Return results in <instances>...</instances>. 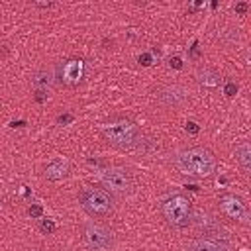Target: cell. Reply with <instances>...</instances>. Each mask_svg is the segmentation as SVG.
Instances as JSON below:
<instances>
[{"label": "cell", "mask_w": 251, "mask_h": 251, "mask_svg": "<svg viewBox=\"0 0 251 251\" xmlns=\"http://www.w3.org/2000/svg\"><path fill=\"white\" fill-rule=\"evenodd\" d=\"M173 163L182 175H190L198 178H206L216 173V155L202 145L180 149L178 153H175Z\"/></svg>", "instance_id": "cell-1"}, {"label": "cell", "mask_w": 251, "mask_h": 251, "mask_svg": "<svg viewBox=\"0 0 251 251\" xmlns=\"http://www.w3.org/2000/svg\"><path fill=\"white\" fill-rule=\"evenodd\" d=\"M104 139L118 149H133L141 141V131L137 124L126 116H112L102 124Z\"/></svg>", "instance_id": "cell-2"}, {"label": "cell", "mask_w": 251, "mask_h": 251, "mask_svg": "<svg viewBox=\"0 0 251 251\" xmlns=\"http://www.w3.org/2000/svg\"><path fill=\"white\" fill-rule=\"evenodd\" d=\"M161 214L171 227H175V229L188 227L192 224V216H194L192 202L184 194H169L161 202Z\"/></svg>", "instance_id": "cell-3"}, {"label": "cell", "mask_w": 251, "mask_h": 251, "mask_svg": "<svg viewBox=\"0 0 251 251\" xmlns=\"http://www.w3.org/2000/svg\"><path fill=\"white\" fill-rule=\"evenodd\" d=\"M78 204L90 218H106L114 212L112 194L96 186H84L78 194Z\"/></svg>", "instance_id": "cell-4"}, {"label": "cell", "mask_w": 251, "mask_h": 251, "mask_svg": "<svg viewBox=\"0 0 251 251\" xmlns=\"http://www.w3.org/2000/svg\"><path fill=\"white\" fill-rule=\"evenodd\" d=\"M82 241L88 251H112L114 233L110 227L98 222H86L82 226Z\"/></svg>", "instance_id": "cell-5"}, {"label": "cell", "mask_w": 251, "mask_h": 251, "mask_svg": "<svg viewBox=\"0 0 251 251\" xmlns=\"http://www.w3.org/2000/svg\"><path fill=\"white\" fill-rule=\"evenodd\" d=\"M100 180L104 184V190H108L110 194H118V196L129 194L135 186L133 175L124 167H110V169L102 171Z\"/></svg>", "instance_id": "cell-6"}, {"label": "cell", "mask_w": 251, "mask_h": 251, "mask_svg": "<svg viewBox=\"0 0 251 251\" xmlns=\"http://www.w3.org/2000/svg\"><path fill=\"white\" fill-rule=\"evenodd\" d=\"M218 206H220V212H222L226 218H229V220H233V222H237V224H243V226L249 224V210H247V204H245L239 196H235V194H231V192H226V194L220 196Z\"/></svg>", "instance_id": "cell-7"}, {"label": "cell", "mask_w": 251, "mask_h": 251, "mask_svg": "<svg viewBox=\"0 0 251 251\" xmlns=\"http://www.w3.org/2000/svg\"><path fill=\"white\" fill-rule=\"evenodd\" d=\"M192 220H196V226L200 227V231H204V237H214V239H224L227 241V231L224 229V226L212 218L206 212H198L196 216H192Z\"/></svg>", "instance_id": "cell-8"}, {"label": "cell", "mask_w": 251, "mask_h": 251, "mask_svg": "<svg viewBox=\"0 0 251 251\" xmlns=\"http://www.w3.org/2000/svg\"><path fill=\"white\" fill-rule=\"evenodd\" d=\"M157 98L163 106L176 108V106H182L188 100V90L180 84H167L157 92Z\"/></svg>", "instance_id": "cell-9"}, {"label": "cell", "mask_w": 251, "mask_h": 251, "mask_svg": "<svg viewBox=\"0 0 251 251\" xmlns=\"http://www.w3.org/2000/svg\"><path fill=\"white\" fill-rule=\"evenodd\" d=\"M84 76V61L82 59H69L63 63L59 78L67 86H76Z\"/></svg>", "instance_id": "cell-10"}, {"label": "cell", "mask_w": 251, "mask_h": 251, "mask_svg": "<svg viewBox=\"0 0 251 251\" xmlns=\"http://www.w3.org/2000/svg\"><path fill=\"white\" fill-rule=\"evenodd\" d=\"M186 251H231L229 243L224 239H214V237H194L188 245Z\"/></svg>", "instance_id": "cell-11"}, {"label": "cell", "mask_w": 251, "mask_h": 251, "mask_svg": "<svg viewBox=\"0 0 251 251\" xmlns=\"http://www.w3.org/2000/svg\"><path fill=\"white\" fill-rule=\"evenodd\" d=\"M67 175H69V163L63 161V159H57V161H53L45 167V176L49 180H61Z\"/></svg>", "instance_id": "cell-12"}, {"label": "cell", "mask_w": 251, "mask_h": 251, "mask_svg": "<svg viewBox=\"0 0 251 251\" xmlns=\"http://www.w3.org/2000/svg\"><path fill=\"white\" fill-rule=\"evenodd\" d=\"M235 161H237V165L241 167L243 173H249V169H251V147H249L247 141H241L235 147Z\"/></svg>", "instance_id": "cell-13"}, {"label": "cell", "mask_w": 251, "mask_h": 251, "mask_svg": "<svg viewBox=\"0 0 251 251\" xmlns=\"http://www.w3.org/2000/svg\"><path fill=\"white\" fill-rule=\"evenodd\" d=\"M196 80H198L202 86L214 88V86H218V84H220V75H218L214 69H210V67H204V69H200V71H198V75H196Z\"/></svg>", "instance_id": "cell-14"}, {"label": "cell", "mask_w": 251, "mask_h": 251, "mask_svg": "<svg viewBox=\"0 0 251 251\" xmlns=\"http://www.w3.org/2000/svg\"><path fill=\"white\" fill-rule=\"evenodd\" d=\"M51 82H53V73L47 71V69L39 71V73L35 75V78H33V84H35L39 90H47V86H51Z\"/></svg>", "instance_id": "cell-15"}, {"label": "cell", "mask_w": 251, "mask_h": 251, "mask_svg": "<svg viewBox=\"0 0 251 251\" xmlns=\"http://www.w3.org/2000/svg\"><path fill=\"white\" fill-rule=\"evenodd\" d=\"M27 214H29L31 218H39V216L43 214V208H41L39 204H31V206H29V210H27Z\"/></svg>", "instance_id": "cell-16"}, {"label": "cell", "mask_w": 251, "mask_h": 251, "mask_svg": "<svg viewBox=\"0 0 251 251\" xmlns=\"http://www.w3.org/2000/svg\"><path fill=\"white\" fill-rule=\"evenodd\" d=\"M41 231H45V233H53V231H55V224H53V220H43V222H41Z\"/></svg>", "instance_id": "cell-17"}, {"label": "cell", "mask_w": 251, "mask_h": 251, "mask_svg": "<svg viewBox=\"0 0 251 251\" xmlns=\"http://www.w3.org/2000/svg\"><path fill=\"white\" fill-rule=\"evenodd\" d=\"M224 92H226V96H233V94L237 92V84H235V82H231V80H227V82H226Z\"/></svg>", "instance_id": "cell-18"}, {"label": "cell", "mask_w": 251, "mask_h": 251, "mask_svg": "<svg viewBox=\"0 0 251 251\" xmlns=\"http://www.w3.org/2000/svg\"><path fill=\"white\" fill-rule=\"evenodd\" d=\"M247 8H249V4H247V2H239V4H235V12H237V14H241V16L247 12Z\"/></svg>", "instance_id": "cell-19"}, {"label": "cell", "mask_w": 251, "mask_h": 251, "mask_svg": "<svg viewBox=\"0 0 251 251\" xmlns=\"http://www.w3.org/2000/svg\"><path fill=\"white\" fill-rule=\"evenodd\" d=\"M139 63H141V65H151V55L143 53V55L139 57Z\"/></svg>", "instance_id": "cell-20"}, {"label": "cell", "mask_w": 251, "mask_h": 251, "mask_svg": "<svg viewBox=\"0 0 251 251\" xmlns=\"http://www.w3.org/2000/svg\"><path fill=\"white\" fill-rule=\"evenodd\" d=\"M171 67H175V69H182V61H180L178 57H173V59H171Z\"/></svg>", "instance_id": "cell-21"}, {"label": "cell", "mask_w": 251, "mask_h": 251, "mask_svg": "<svg viewBox=\"0 0 251 251\" xmlns=\"http://www.w3.org/2000/svg\"><path fill=\"white\" fill-rule=\"evenodd\" d=\"M186 131H190V133H198V126H196L194 122H188V124H186Z\"/></svg>", "instance_id": "cell-22"}, {"label": "cell", "mask_w": 251, "mask_h": 251, "mask_svg": "<svg viewBox=\"0 0 251 251\" xmlns=\"http://www.w3.org/2000/svg\"><path fill=\"white\" fill-rule=\"evenodd\" d=\"M57 122H59V124H69V122H73V116H71V114H67V116H59Z\"/></svg>", "instance_id": "cell-23"}, {"label": "cell", "mask_w": 251, "mask_h": 251, "mask_svg": "<svg viewBox=\"0 0 251 251\" xmlns=\"http://www.w3.org/2000/svg\"><path fill=\"white\" fill-rule=\"evenodd\" d=\"M200 55V51H198V43H194V47H192V57H198Z\"/></svg>", "instance_id": "cell-24"}]
</instances>
